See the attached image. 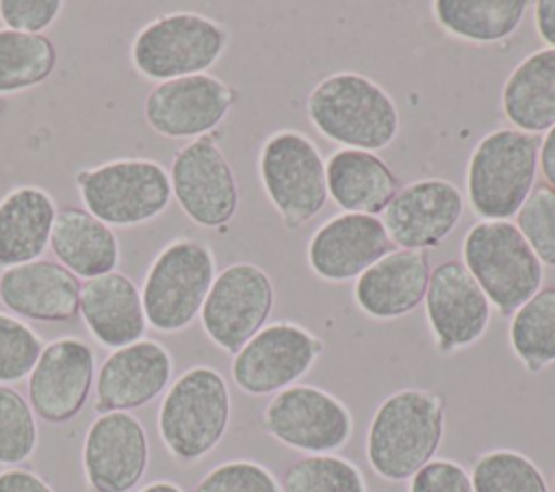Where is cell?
<instances>
[{"label": "cell", "mask_w": 555, "mask_h": 492, "mask_svg": "<svg viewBox=\"0 0 555 492\" xmlns=\"http://www.w3.org/2000/svg\"><path fill=\"white\" fill-rule=\"evenodd\" d=\"M444 433V403L423 388L386 397L366 433V459L386 481L412 479L436 455Z\"/></svg>", "instance_id": "1"}, {"label": "cell", "mask_w": 555, "mask_h": 492, "mask_svg": "<svg viewBox=\"0 0 555 492\" xmlns=\"http://www.w3.org/2000/svg\"><path fill=\"white\" fill-rule=\"evenodd\" d=\"M306 113L323 137L347 150L375 154L399 132L395 100L377 82L353 72L323 78L310 91Z\"/></svg>", "instance_id": "2"}, {"label": "cell", "mask_w": 555, "mask_h": 492, "mask_svg": "<svg viewBox=\"0 0 555 492\" xmlns=\"http://www.w3.org/2000/svg\"><path fill=\"white\" fill-rule=\"evenodd\" d=\"M230 410L223 375L210 366H193L165 392L156 418L158 436L173 459L193 464L221 442Z\"/></svg>", "instance_id": "3"}, {"label": "cell", "mask_w": 555, "mask_h": 492, "mask_svg": "<svg viewBox=\"0 0 555 492\" xmlns=\"http://www.w3.org/2000/svg\"><path fill=\"white\" fill-rule=\"evenodd\" d=\"M540 137L516 128L488 132L470 154L466 193L486 221H505L533 191Z\"/></svg>", "instance_id": "4"}, {"label": "cell", "mask_w": 555, "mask_h": 492, "mask_svg": "<svg viewBox=\"0 0 555 492\" xmlns=\"http://www.w3.org/2000/svg\"><path fill=\"white\" fill-rule=\"evenodd\" d=\"M462 258L488 301L503 314H514L542 286V262L509 221H479L462 243Z\"/></svg>", "instance_id": "5"}, {"label": "cell", "mask_w": 555, "mask_h": 492, "mask_svg": "<svg viewBox=\"0 0 555 492\" xmlns=\"http://www.w3.org/2000/svg\"><path fill=\"white\" fill-rule=\"evenodd\" d=\"M228 46V33L195 11L165 13L145 24L130 46L134 69L147 80L206 74Z\"/></svg>", "instance_id": "6"}, {"label": "cell", "mask_w": 555, "mask_h": 492, "mask_svg": "<svg viewBox=\"0 0 555 492\" xmlns=\"http://www.w3.org/2000/svg\"><path fill=\"white\" fill-rule=\"evenodd\" d=\"M85 210L106 225L132 228L156 219L171 199L167 169L150 158H119L76 173Z\"/></svg>", "instance_id": "7"}, {"label": "cell", "mask_w": 555, "mask_h": 492, "mask_svg": "<svg viewBox=\"0 0 555 492\" xmlns=\"http://www.w3.org/2000/svg\"><path fill=\"white\" fill-rule=\"evenodd\" d=\"M215 275V256L204 243L189 238L169 243L152 260L141 286L147 325L163 334L191 325L204 306Z\"/></svg>", "instance_id": "8"}, {"label": "cell", "mask_w": 555, "mask_h": 492, "mask_svg": "<svg viewBox=\"0 0 555 492\" xmlns=\"http://www.w3.org/2000/svg\"><path fill=\"white\" fill-rule=\"evenodd\" d=\"M262 189L288 230L310 221L327 202L325 163L317 145L295 130L271 134L258 156Z\"/></svg>", "instance_id": "9"}, {"label": "cell", "mask_w": 555, "mask_h": 492, "mask_svg": "<svg viewBox=\"0 0 555 492\" xmlns=\"http://www.w3.org/2000/svg\"><path fill=\"white\" fill-rule=\"evenodd\" d=\"M271 308L269 275L251 262H236L215 275L199 319L206 336L234 355L264 327Z\"/></svg>", "instance_id": "10"}, {"label": "cell", "mask_w": 555, "mask_h": 492, "mask_svg": "<svg viewBox=\"0 0 555 492\" xmlns=\"http://www.w3.org/2000/svg\"><path fill=\"white\" fill-rule=\"evenodd\" d=\"M262 425L282 444L325 455L343 449L353 431V420L345 403L317 386H288L269 401Z\"/></svg>", "instance_id": "11"}, {"label": "cell", "mask_w": 555, "mask_h": 492, "mask_svg": "<svg viewBox=\"0 0 555 492\" xmlns=\"http://www.w3.org/2000/svg\"><path fill=\"white\" fill-rule=\"evenodd\" d=\"M169 180L178 206L193 223L223 228L236 215V178L212 134L193 139L178 150Z\"/></svg>", "instance_id": "12"}, {"label": "cell", "mask_w": 555, "mask_h": 492, "mask_svg": "<svg viewBox=\"0 0 555 492\" xmlns=\"http://www.w3.org/2000/svg\"><path fill=\"white\" fill-rule=\"evenodd\" d=\"M323 342L295 323H271L243 345L232 360V379L247 394L293 386L321 355Z\"/></svg>", "instance_id": "13"}, {"label": "cell", "mask_w": 555, "mask_h": 492, "mask_svg": "<svg viewBox=\"0 0 555 492\" xmlns=\"http://www.w3.org/2000/svg\"><path fill=\"white\" fill-rule=\"evenodd\" d=\"M236 100L221 78L195 74L158 82L145 98L147 126L167 139H199L215 130Z\"/></svg>", "instance_id": "14"}, {"label": "cell", "mask_w": 555, "mask_h": 492, "mask_svg": "<svg viewBox=\"0 0 555 492\" xmlns=\"http://www.w3.org/2000/svg\"><path fill=\"white\" fill-rule=\"evenodd\" d=\"M93 384V349L76 336H63L41 349L28 375V403L39 418L61 425L78 416Z\"/></svg>", "instance_id": "15"}, {"label": "cell", "mask_w": 555, "mask_h": 492, "mask_svg": "<svg viewBox=\"0 0 555 492\" xmlns=\"http://www.w3.org/2000/svg\"><path fill=\"white\" fill-rule=\"evenodd\" d=\"M150 442L143 423L130 412H106L89 425L82 470L91 492H130L147 470Z\"/></svg>", "instance_id": "16"}, {"label": "cell", "mask_w": 555, "mask_h": 492, "mask_svg": "<svg viewBox=\"0 0 555 492\" xmlns=\"http://www.w3.org/2000/svg\"><path fill=\"white\" fill-rule=\"evenodd\" d=\"M425 312L442 353L477 342L490 321V301L460 260H447L431 269Z\"/></svg>", "instance_id": "17"}, {"label": "cell", "mask_w": 555, "mask_h": 492, "mask_svg": "<svg viewBox=\"0 0 555 492\" xmlns=\"http://www.w3.org/2000/svg\"><path fill=\"white\" fill-rule=\"evenodd\" d=\"M464 212V197L455 184L440 178L416 180L390 199L384 228L390 243L401 249L425 251L442 243Z\"/></svg>", "instance_id": "18"}, {"label": "cell", "mask_w": 555, "mask_h": 492, "mask_svg": "<svg viewBox=\"0 0 555 492\" xmlns=\"http://www.w3.org/2000/svg\"><path fill=\"white\" fill-rule=\"evenodd\" d=\"M173 373V360L165 345L156 340H137L113 349L95 373V410L128 412L154 401Z\"/></svg>", "instance_id": "19"}, {"label": "cell", "mask_w": 555, "mask_h": 492, "mask_svg": "<svg viewBox=\"0 0 555 492\" xmlns=\"http://www.w3.org/2000/svg\"><path fill=\"white\" fill-rule=\"evenodd\" d=\"M392 251L382 219L343 212L327 219L308 243L310 269L327 282H345L364 273L373 262Z\"/></svg>", "instance_id": "20"}, {"label": "cell", "mask_w": 555, "mask_h": 492, "mask_svg": "<svg viewBox=\"0 0 555 492\" xmlns=\"http://www.w3.org/2000/svg\"><path fill=\"white\" fill-rule=\"evenodd\" d=\"M78 299V277L59 262L33 260L0 273V301L17 316L65 323L76 316Z\"/></svg>", "instance_id": "21"}, {"label": "cell", "mask_w": 555, "mask_h": 492, "mask_svg": "<svg viewBox=\"0 0 555 492\" xmlns=\"http://www.w3.org/2000/svg\"><path fill=\"white\" fill-rule=\"evenodd\" d=\"M429 275L425 251L395 249L358 275L353 297L373 319H399L425 299Z\"/></svg>", "instance_id": "22"}, {"label": "cell", "mask_w": 555, "mask_h": 492, "mask_svg": "<svg viewBox=\"0 0 555 492\" xmlns=\"http://www.w3.org/2000/svg\"><path fill=\"white\" fill-rule=\"evenodd\" d=\"M78 312L91 336L108 349L143 338L147 321L137 284L119 271L87 280L80 286Z\"/></svg>", "instance_id": "23"}, {"label": "cell", "mask_w": 555, "mask_h": 492, "mask_svg": "<svg viewBox=\"0 0 555 492\" xmlns=\"http://www.w3.org/2000/svg\"><path fill=\"white\" fill-rule=\"evenodd\" d=\"M327 195L356 215H379L399 191L390 167L373 152L338 150L325 163Z\"/></svg>", "instance_id": "24"}, {"label": "cell", "mask_w": 555, "mask_h": 492, "mask_svg": "<svg viewBox=\"0 0 555 492\" xmlns=\"http://www.w3.org/2000/svg\"><path fill=\"white\" fill-rule=\"evenodd\" d=\"M50 245L59 262L76 277H100L115 271L119 262L115 232L85 208L65 206L56 210Z\"/></svg>", "instance_id": "25"}, {"label": "cell", "mask_w": 555, "mask_h": 492, "mask_svg": "<svg viewBox=\"0 0 555 492\" xmlns=\"http://www.w3.org/2000/svg\"><path fill=\"white\" fill-rule=\"evenodd\" d=\"M54 199L39 186H20L0 202V267L39 260L50 245Z\"/></svg>", "instance_id": "26"}, {"label": "cell", "mask_w": 555, "mask_h": 492, "mask_svg": "<svg viewBox=\"0 0 555 492\" xmlns=\"http://www.w3.org/2000/svg\"><path fill=\"white\" fill-rule=\"evenodd\" d=\"M505 117L516 130L538 134L555 126V50L525 56L507 76L501 93Z\"/></svg>", "instance_id": "27"}, {"label": "cell", "mask_w": 555, "mask_h": 492, "mask_svg": "<svg viewBox=\"0 0 555 492\" xmlns=\"http://www.w3.org/2000/svg\"><path fill=\"white\" fill-rule=\"evenodd\" d=\"M527 7L525 0H436L434 15L460 39L494 43L520 26Z\"/></svg>", "instance_id": "28"}, {"label": "cell", "mask_w": 555, "mask_h": 492, "mask_svg": "<svg viewBox=\"0 0 555 492\" xmlns=\"http://www.w3.org/2000/svg\"><path fill=\"white\" fill-rule=\"evenodd\" d=\"M509 345L531 373L555 362V286L540 288L514 312Z\"/></svg>", "instance_id": "29"}, {"label": "cell", "mask_w": 555, "mask_h": 492, "mask_svg": "<svg viewBox=\"0 0 555 492\" xmlns=\"http://www.w3.org/2000/svg\"><path fill=\"white\" fill-rule=\"evenodd\" d=\"M56 67V48L46 35L0 28V95L43 82Z\"/></svg>", "instance_id": "30"}, {"label": "cell", "mask_w": 555, "mask_h": 492, "mask_svg": "<svg viewBox=\"0 0 555 492\" xmlns=\"http://www.w3.org/2000/svg\"><path fill=\"white\" fill-rule=\"evenodd\" d=\"M473 492H548L540 468L522 453L509 449L488 451L470 470Z\"/></svg>", "instance_id": "31"}, {"label": "cell", "mask_w": 555, "mask_h": 492, "mask_svg": "<svg viewBox=\"0 0 555 492\" xmlns=\"http://www.w3.org/2000/svg\"><path fill=\"white\" fill-rule=\"evenodd\" d=\"M284 492H364L366 483L356 464L338 455H306L282 477Z\"/></svg>", "instance_id": "32"}, {"label": "cell", "mask_w": 555, "mask_h": 492, "mask_svg": "<svg viewBox=\"0 0 555 492\" xmlns=\"http://www.w3.org/2000/svg\"><path fill=\"white\" fill-rule=\"evenodd\" d=\"M37 449V423L30 403L13 388L0 386V464L20 466Z\"/></svg>", "instance_id": "33"}, {"label": "cell", "mask_w": 555, "mask_h": 492, "mask_svg": "<svg viewBox=\"0 0 555 492\" xmlns=\"http://www.w3.org/2000/svg\"><path fill=\"white\" fill-rule=\"evenodd\" d=\"M516 221L538 260L555 267V191L548 184L535 186L516 212Z\"/></svg>", "instance_id": "34"}, {"label": "cell", "mask_w": 555, "mask_h": 492, "mask_svg": "<svg viewBox=\"0 0 555 492\" xmlns=\"http://www.w3.org/2000/svg\"><path fill=\"white\" fill-rule=\"evenodd\" d=\"M41 349L43 342L33 327L0 312V386L28 377Z\"/></svg>", "instance_id": "35"}, {"label": "cell", "mask_w": 555, "mask_h": 492, "mask_svg": "<svg viewBox=\"0 0 555 492\" xmlns=\"http://www.w3.org/2000/svg\"><path fill=\"white\" fill-rule=\"evenodd\" d=\"M193 492H280L275 477L249 459H232L206 472Z\"/></svg>", "instance_id": "36"}, {"label": "cell", "mask_w": 555, "mask_h": 492, "mask_svg": "<svg viewBox=\"0 0 555 492\" xmlns=\"http://www.w3.org/2000/svg\"><path fill=\"white\" fill-rule=\"evenodd\" d=\"M61 0H0V20L9 30L41 35L61 13Z\"/></svg>", "instance_id": "37"}, {"label": "cell", "mask_w": 555, "mask_h": 492, "mask_svg": "<svg viewBox=\"0 0 555 492\" xmlns=\"http://www.w3.org/2000/svg\"><path fill=\"white\" fill-rule=\"evenodd\" d=\"M410 492H473L470 475L451 459H431L412 475Z\"/></svg>", "instance_id": "38"}, {"label": "cell", "mask_w": 555, "mask_h": 492, "mask_svg": "<svg viewBox=\"0 0 555 492\" xmlns=\"http://www.w3.org/2000/svg\"><path fill=\"white\" fill-rule=\"evenodd\" d=\"M0 492H54V490L37 472L15 466L0 472Z\"/></svg>", "instance_id": "39"}, {"label": "cell", "mask_w": 555, "mask_h": 492, "mask_svg": "<svg viewBox=\"0 0 555 492\" xmlns=\"http://www.w3.org/2000/svg\"><path fill=\"white\" fill-rule=\"evenodd\" d=\"M535 30L544 43L555 50V0H540L535 2Z\"/></svg>", "instance_id": "40"}, {"label": "cell", "mask_w": 555, "mask_h": 492, "mask_svg": "<svg viewBox=\"0 0 555 492\" xmlns=\"http://www.w3.org/2000/svg\"><path fill=\"white\" fill-rule=\"evenodd\" d=\"M538 167L542 169V176L546 184L555 191V126L546 132V137L540 141L538 152Z\"/></svg>", "instance_id": "41"}, {"label": "cell", "mask_w": 555, "mask_h": 492, "mask_svg": "<svg viewBox=\"0 0 555 492\" xmlns=\"http://www.w3.org/2000/svg\"><path fill=\"white\" fill-rule=\"evenodd\" d=\"M139 492H182V488L171 481H152V483L143 485Z\"/></svg>", "instance_id": "42"}, {"label": "cell", "mask_w": 555, "mask_h": 492, "mask_svg": "<svg viewBox=\"0 0 555 492\" xmlns=\"http://www.w3.org/2000/svg\"><path fill=\"white\" fill-rule=\"evenodd\" d=\"M2 106H4V102H2V98H0V111H2Z\"/></svg>", "instance_id": "43"}, {"label": "cell", "mask_w": 555, "mask_h": 492, "mask_svg": "<svg viewBox=\"0 0 555 492\" xmlns=\"http://www.w3.org/2000/svg\"><path fill=\"white\" fill-rule=\"evenodd\" d=\"M553 492H555V475H553Z\"/></svg>", "instance_id": "44"}]
</instances>
